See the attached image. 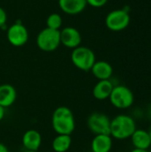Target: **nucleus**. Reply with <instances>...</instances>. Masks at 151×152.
<instances>
[{"label": "nucleus", "instance_id": "obj_1", "mask_svg": "<svg viewBox=\"0 0 151 152\" xmlns=\"http://www.w3.org/2000/svg\"><path fill=\"white\" fill-rule=\"evenodd\" d=\"M51 124L56 134L71 135L76 129L74 113L66 106H60L53 110Z\"/></svg>", "mask_w": 151, "mask_h": 152}, {"label": "nucleus", "instance_id": "obj_2", "mask_svg": "<svg viewBox=\"0 0 151 152\" xmlns=\"http://www.w3.org/2000/svg\"><path fill=\"white\" fill-rule=\"evenodd\" d=\"M136 129V122L132 116L119 114L110 120L109 135L115 140L125 141L130 139Z\"/></svg>", "mask_w": 151, "mask_h": 152}, {"label": "nucleus", "instance_id": "obj_3", "mask_svg": "<svg viewBox=\"0 0 151 152\" xmlns=\"http://www.w3.org/2000/svg\"><path fill=\"white\" fill-rule=\"evenodd\" d=\"M109 100L114 108L118 110H126L133 106L134 102V94L126 86L117 85L114 86Z\"/></svg>", "mask_w": 151, "mask_h": 152}, {"label": "nucleus", "instance_id": "obj_4", "mask_svg": "<svg viewBox=\"0 0 151 152\" xmlns=\"http://www.w3.org/2000/svg\"><path fill=\"white\" fill-rule=\"evenodd\" d=\"M70 59L73 65L82 71H90L96 61L94 52L89 47L81 45L72 50Z\"/></svg>", "mask_w": 151, "mask_h": 152}, {"label": "nucleus", "instance_id": "obj_5", "mask_svg": "<svg viewBox=\"0 0 151 152\" xmlns=\"http://www.w3.org/2000/svg\"><path fill=\"white\" fill-rule=\"evenodd\" d=\"M36 43L37 47L43 52L51 53L57 50L61 45L60 30H55L49 28H43L38 33Z\"/></svg>", "mask_w": 151, "mask_h": 152}, {"label": "nucleus", "instance_id": "obj_6", "mask_svg": "<svg viewBox=\"0 0 151 152\" xmlns=\"http://www.w3.org/2000/svg\"><path fill=\"white\" fill-rule=\"evenodd\" d=\"M130 20V14L125 9H116L107 14L105 18V24L109 30L119 32L129 26Z\"/></svg>", "mask_w": 151, "mask_h": 152}, {"label": "nucleus", "instance_id": "obj_7", "mask_svg": "<svg viewBox=\"0 0 151 152\" xmlns=\"http://www.w3.org/2000/svg\"><path fill=\"white\" fill-rule=\"evenodd\" d=\"M110 118L108 115L101 112H93L86 120V126L89 131L94 135L109 134Z\"/></svg>", "mask_w": 151, "mask_h": 152}, {"label": "nucleus", "instance_id": "obj_8", "mask_svg": "<svg viewBox=\"0 0 151 152\" xmlns=\"http://www.w3.org/2000/svg\"><path fill=\"white\" fill-rule=\"evenodd\" d=\"M6 37L12 46L20 47L27 44L29 34L28 28L20 21H16L7 28Z\"/></svg>", "mask_w": 151, "mask_h": 152}, {"label": "nucleus", "instance_id": "obj_9", "mask_svg": "<svg viewBox=\"0 0 151 152\" xmlns=\"http://www.w3.org/2000/svg\"><path fill=\"white\" fill-rule=\"evenodd\" d=\"M61 45L69 49L78 47L82 43V36L79 30L74 27H65L60 30Z\"/></svg>", "mask_w": 151, "mask_h": 152}, {"label": "nucleus", "instance_id": "obj_10", "mask_svg": "<svg viewBox=\"0 0 151 152\" xmlns=\"http://www.w3.org/2000/svg\"><path fill=\"white\" fill-rule=\"evenodd\" d=\"M21 142L25 151H38L42 145V135L36 129L27 130L22 135Z\"/></svg>", "mask_w": 151, "mask_h": 152}, {"label": "nucleus", "instance_id": "obj_11", "mask_svg": "<svg viewBox=\"0 0 151 152\" xmlns=\"http://www.w3.org/2000/svg\"><path fill=\"white\" fill-rule=\"evenodd\" d=\"M60 9L68 15H77L87 6L86 0H58Z\"/></svg>", "mask_w": 151, "mask_h": 152}, {"label": "nucleus", "instance_id": "obj_12", "mask_svg": "<svg viewBox=\"0 0 151 152\" xmlns=\"http://www.w3.org/2000/svg\"><path fill=\"white\" fill-rule=\"evenodd\" d=\"M113 147V138L109 134L94 135L91 142L92 152H110Z\"/></svg>", "mask_w": 151, "mask_h": 152}, {"label": "nucleus", "instance_id": "obj_13", "mask_svg": "<svg viewBox=\"0 0 151 152\" xmlns=\"http://www.w3.org/2000/svg\"><path fill=\"white\" fill-rule=\"evenodd\" d=\"M17 99V91L10 84L0 85V106L4 109L12 106Z\"/></svg>", "mask_w": 151, "mask_h": 152}, {"label": "nucleus", "instance_id": "obj_14", "mask_svg": "<svg viewBox=\"0 0 151 152\" xmlns=\"http://www.w3.org/2000/svg\"><path fill=\"white\" fill-rule=\"evenodd\" d=\"M91 72L98 80H108L113 75V67L106 61H96L91 69Z\"/></svg>", "mask_w": 151, "mask_h": 152}, {"label": "nucleus", "instance_id": "obj_15", "mask_svg": "<svg viewBox=\"0 0 151 152\" xmlns=\"http://www.w3.org/2000/svg\"><path fill=\"white\" fill-rule=\"evenodd\" d=\"M114 86L110 79L99 80L93 88V96L98 101H105L109 98Z\"/></svg>", "mask_w": 151, "mask_h": 152}, {"label": "nucleus", "instance_id": "obj_16", "mask_svg": "<svg viewBox=\"0 0 151 152\" xmlns=\"http://www.w3.org/2000/svg\"><path fill=\"white\" fill-rule=\"evenodd\" d=\"M131 142L135 149L149 150L151 147L150 132L145 129H136L131 136Z\"/></svg>", "mask_w": 151, "mask_h": 152}, {"label": "nucleus", "instance_id": "obj_17", "mask_svg": "<svg viewBox=\"0 0 151 152\" xmlns=\"http://www.w3.org/2000/svg\"><path fill=\"white\" fill-rule=\"evenodd\" d=\"M72 145L71 135L57 134L52 142V149L54 152H67Z\"/></svg>", "mask_w": 151, "mask_h": 152}, {"label": "nucleus", "instance_id": "obj_18", "mask_svg": "<svg viewBox=\"0 0 151 152\" xmlns=\"http://www.w3.org/2000/svg\"><path fill=\"white\" fill-rule=\"evenodd\" d=\"M62 26V18L59 13H51L46 19V28L60 30Z\"/></svg>", "mask_w": 151, "mask_h": 152}, {"label": "nucleus", "instance_id": "obj_19", "mask_svg": "<svg viewBox=\"0 0 151 152\" xmlns=\"http://www.w3.org/2000/svg\"><path fill=\"white\" fill-rule=\"evenodd\" d=\"M109 0H86L87 5H90L93 8H101L103 7Z\"/></svg>", "mask_w": 151, "mask_h": 152}, {"label": "nucleus", "instance_id": "obj_20", "mask_svg": "<svg viewBox=\"0 0 151 152\" xmlns=\"http://www.w3.org/2000/svg\"><path fill=\"white\" fill-rule=\"evenodd\" d=\"M6 20H7V13L0 6V28H3L5 27Z\"/></svg>", "mask_w": 151, "mask_h": 152}, {"label": "nucleus", "instance_id": "obj_21", "mask_svg": "<svg viewBox=\"0 0 151 152\" xmlns=\"http://www.w3.org/2000/svg\"><path fill=\"white\" fill-rule=\"evenodd\" d=\"M5 113H6L5 109H4V107L0 106V122L4 118V117H5Z\"/></svg>", "mask_w": 151, "mask_h": 152}, {"label": "nucleus", "instance_id": "obj_22", "mask_svg": "<svg viewBox=\"0 0 151 152\" xmlns=\"http://www.w3.org/2000/svg\"><path fill=\"white\" fill-rule=\"evenodd\" d=\"M0 152H10L7 146L2 142H0Z\"/></svg>", "mask_w": 151, "mask_h": 152}, {"label": "nucleus", "instance_id": "obj_23", "mask_svg": "<svg viewBox=\"0 0 151 152\" xmlns=\"http://www.w3.org/2000/svg\"><path fill=\"white\" fill-rule=\"evenodd\" d=\"M130 152H150L149 150H142V149H135L133 148Z\"/></svg>", "mask_w": 151, "mask_h": 152}, {"label": "nucleus", "instance_id": "obj_24", "mask_svg": "<svg viewBox=\"0 0 151 152\" xmlns=\"http://www.w3.org/2000/svg\"><path fill=\"white\" fill-rule=\"evenodd\" d=\"M24 152H38V151H25Z\"/></svg>", "mask_w": 151, "mask_h": 152}, {"label": "nucleus", "instance_id": "obj_25", "mask_svg": "<svg viewBox=\"0 0 151 152\" xmlns=\"http://www.w3.org/2000/svg\"><path fill=\"white\" fill-rule=\"evenodd\" d=\"M149 132H150V139H151V127H150V131H149Z\"/></svg>", "mask_w": 151, "mask_h": 152}, {"label": "nucleus", "instance_id": "obj_26", "mask_svg": "<svg viewBox=\"0 0 151 152\" xmlns=\"http://www.w3.org/2000/svg\"><path fill=\"white\" fill-rule=\"evenodd\" d=\"M90 152H92V151H90Z\"/></svg>", "mask_w": 151, "mask_h": 152}]
</instances>
